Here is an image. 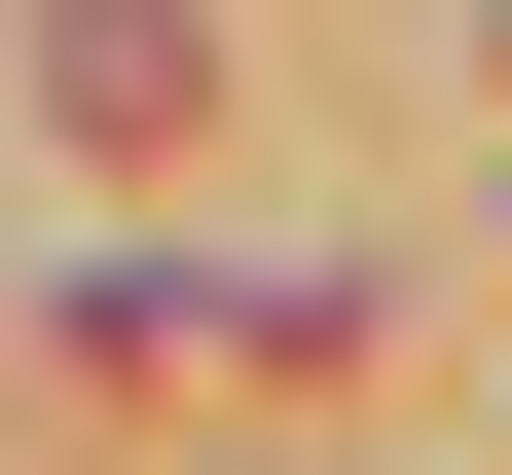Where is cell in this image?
<instances>
[{
	"label": "cell",
	"mask_w": 512,
	"mask_h": 475,
	"mask_svg": "<svg viewBox=\"0 0 512 475\" xmlns=\"http://www.w3.org/2000/svg\"><path fill=\"white\" fill-rule=\"evenodd\" d=\"M37 110H74V147H183L220 37H183V0H37Z\"/></svg>",
	"instance_id": "6da1fadb"
},
{
	"label": "cell",
	"mask_w": 512,
	"mask_h": 475,
	"mask_svg": "<svg viewBox=\"0 0 512 475\" xmlns=\"http://www.w3.org/2000/svg\"><path fill=\"white\" fill-rule=\"evenodd\" d=\"M476 37H512V0H476Z\"/></svg>",
	"instance_id": "7a4b0ae2"
}]
</instances>
